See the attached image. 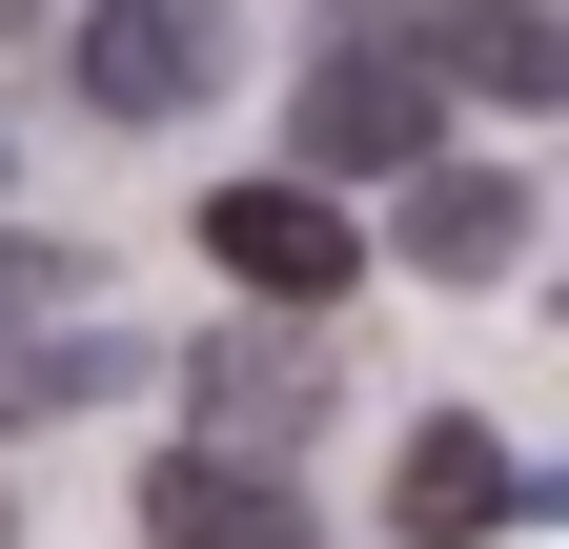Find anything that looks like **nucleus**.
Segmentation results:
<instances>
[{"label": "nucleus", "instance_id": "nucleus-2", "mask_svg": "<svg viewBox=\"0 0 569 549\" xmlns=\"http://www.w3.org/2000/svg\"><path fill=\"white\" fill-rule=\"evenodd\" d=\"M224 61H244L224 0H82V21H61L82 122H203V102H224Z\"/></svg>", "mask_w": 569, "mask_h": 549}, {"label": "nucleus", "instance_id": "nucleus-5", "mask_svg": "<svg viewBox=\"0 0 569 549\" xmlns=\"http://www.w3.org/2000/svg\"><path fill=\"white\" fill-rule=\"evenodd\" d=\"M407 61L468 102H569V21L549 0H407Z\"/></svg>", "mask_w": 569, "mask_h": 549}, {"label": "nucleus", "instance_id": "nucleus-3", "mask_svg": "<svg viewBox=\"0 0 569 549\" xmlns=\"http://www.w3.org/2000/svg\"><path fill=\"white\" fill-rule=\"evenodd\" d=\"M203 264H224L244 306H284V326H306V306H346V286H367V224H346L326 183H224V203H203Z\"/></svg>", "mask_w": 569, "mask_h": 549}, {"label": "nucleus", "instance_id": "nucleus-4", "mask_svg": "<svg viewBox=\"0 0 569 549\" xmlns=\"http://www.w3.org/2000/svg\"><path fill=\"white\" fill-rule=\"evenodd\" d=\"M509 509H529V468H509V428H468V407H427V428L387 448V529L407 549H488Z\"/></svg>", "mask_w": 569, "mask_h": 549}, {"label": "nucleus", "instance_id": "nucleus-10", "mask_svg": "<svg viewBox=\"0 0 569 549\" xmlns=\"http://www.w3.org/2000/svg\"><path fill=\"white\" fill-rule=\"evenodd\" d=\"M21 21H41V0H0V41H21Z\"/></svg>", "mask_w": 569, "mask_h": 549}, {"label": "nucleus", "instance_id": "nucleus-1", "mask_svg": "<svg viewBox=\"0 0 569 549\" xmlns=\"http://www.w3.org/2000/svg\"><path fill=\"white\" fill-rule=\"evenodd\" d=\"M284 122H306V183H407V163H427V122H448V82L407 61L387 0H346V21L306 41V102H284Z\"/></svg>", "mask_w": 569, "mask_h": 549}, {"label": "nucleus", "instance_id": "nucleus-6", "mask_svg": "<svg viewBox=\"0 0 569 549\" xmlns=\"http://www.w3.org/2000/svg\"><path fill=\"white\" fill-rule=\"evenodd\" d=\"M183 367H203V428H183V448H244V468H284V448H306V407H326V367L284 347V306L224 326V347H183Z\"/></svg>", "mask_w": 569, "mask_h": 549}, {"label": "nucleus", "instance_id": "nucleus-8", "mask_svg": "<svg viewBox=\"0 0 569 549\" xmlns=\"http://www.w3.org/2000/svg\"><path fill=\"white\" fill-rule=\"evenodd\" d=\"M142 549H306V509H284V468H244V448H163L142 468Z\"/></svg>", "mask_w": 569, "mask_h": 549}, {"label": "nucleus", "instance_id": "nucleus-9", "mask_svg": "<svg viewBox=\"0 0 569 549\" xmlns=\"http://www.w3.org/2000/svg\"><path fill=\"white\" fill-rule=\"evenodd\" d=\"M102 286H82V244H41V224H0V326H82Z\"/></svg>", "mask_w": 569, "mask_h": 549}, {"label": "nucleus", "instance_id": "nucleus-11", "mask_svg": "<svg viewBox=\"0 0 569 549\" xmlns=\"http://www.w3.org/2000/svg\"><path fill=\"white\" fill-rule=\"evenodd\" d=\"M0 529H21V509H0Z\"/></svg>", "mask_w": 569, "mask_h": 549}, {"label": "nucleus", "instance_id": "nucleus-7", "mask_svg": "<svg viewBox=\"0 0 569 549\" xmlns=\"http://www.w3.org/2000/svg\"><path fill=\"white\" fill-rule=\"evenodd\" d=\"M407 264H427V286H509V264H529V183L427 143V163H407Z\"/></svg>", "mask_w": 569, "mask_h": 549}]
</instances>
